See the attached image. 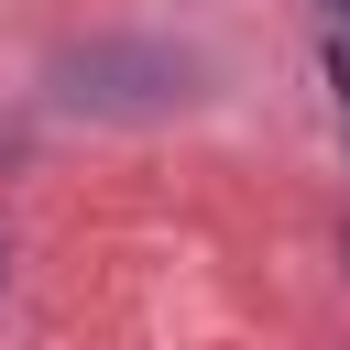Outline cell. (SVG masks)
Here are the masks:
<instances>
[{
  "label": "cell",
  "mask_w": 350,
  "mask_h": 350,
  "mask_svg": "<svg viewBox=\"0 0 350 350\" xmlns=\"http://www.w3.org/2000/svg\"><path fill=\"white\" fill-rule=\"evenodd\" d=\"M339 98H350V55H339Z\"/></svg>",
  "instance_id": "6da1fadb"
}]
</instances>
